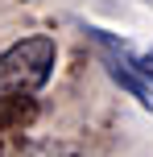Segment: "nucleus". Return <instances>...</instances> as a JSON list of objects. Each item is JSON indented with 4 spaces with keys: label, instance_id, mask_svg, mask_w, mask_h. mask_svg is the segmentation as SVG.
<instances>
[{
    "label": "nucleus",
    "instance_id": "nucleus-3",
    "mask_svg": "<svg viewBox=\"0 0 153 157\" xmlns=\"http://www.w3.org/2000/svg\"><path fill=\"white\" fill-rule=\"evenodd\" d=\"M132 66H137V75L153 87V46H149V50H141V54H132Z\"/></svg>",
    "mask_w": 153,
    "mask_h": 157
},
{
    "label": "nucleus",
    "instance_id": "nucleus-2",
    "mask_svg": "<svg viewBox=\"0 0 153 157\" xmlns=\"http://www.w3.org/2000/svg\"><path fill=\"white\" fill-rule=\"evenodd\" d=\"M87 33L95 37L99 58H104V66H108V75H112V83H120V87H124V91H128L145 112H153V87L137 75V66H132V50L124 46L120 37H112L108 29H87Z\"/></svg>",
    "mask_w": 153,
    "mask_h": 157
},
{
    "label": "nucleus",
    "instance_id": "nucleus-4",
    "mask_svg": "<svg viewBox=\"0 0 153 157\" xmlns=\"http://www.w3.org/2000/svg\"><path fill=\"white\" fill-rule=\"evenodd\" d=\"M141 4H149V8H153V0H141Z\"/></svg>",
    "mask_w": 153,
    "mask_h": 157
},
{
    "label": "nucleus",
    "instance_id": "nucleus-1",
    "mask_svg": "<svg viewBox=\"0 0 153 157\" xmlns=\"http://www.w3.org/2000/svg\"><path fill=\"white\" fill-rule=\"evenodd\" d=\"M58 66V46L46 33L13 41L0 50V99H29L54 78Z\"/></svg>",
    "mask_w": 153,
    "mask_h": 157
}]
</instances>
